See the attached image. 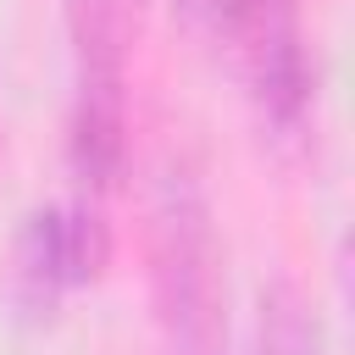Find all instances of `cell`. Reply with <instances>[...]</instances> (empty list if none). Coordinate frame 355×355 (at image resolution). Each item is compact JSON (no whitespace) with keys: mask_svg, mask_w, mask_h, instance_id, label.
<instances>
[{"mask_svg":"<svg viewBox=\"0 0 355 355\" xmlns=\"http://www.w3.org/2000/svg\"><path fill=\"white\" fill-rule=\"evenodd\" d=\"M150 261L172 355H222V250L205 183L189 161H166L155 178Z\"/></svg>","mask_w":355,"mask_h":355,"instance_id":"cell-1","label":"cell"},{"mask_svg":"<svg viewBox=\"0 0 355 355\" xmlns=\"http://www.w3.org/2000/svg\"><path fill=\"white\" fill-rule=\"evenodd\" d=\"M72 33V122L67 155L83 189H111L128 150V55L139 0H67Z\"/></svg>","mask_w":355,"mask_h":355,"instance_id":"cell-2","label":"cell"},{"mask_svg":"<svg viewBox=\"0 0 355 355\" xmlns=\"http://www.w3.org/2000/svg\"><path fill=\"white\" fill-rule=\"evenodd\" d=\"M105 222L89 200H61V205H44L22 222V239H17V283L33 305H50L61 288H78L89 283L100 266H105Z\"/></svg>","mask_w":355,"mask_h":355,"instance_id":"cell-3","label":"cell"},{"mask_svg":"<svg viewBox=\"0 0 355 355\" xmlns=\"http://www.w3.org/2000/svg\"><path fill=\"white\" fill-rule=\"evenodd\" d=\"M261 355H322V327L288 283L266 288L261 300Z\"/></svg>","mask_w":355,"mask_h":355,"instance_id":"cell-4","label":"cell"},{"mask_svg":"<svg viewBox=\"0 0 355 355\" xmlns=\"http://www.w3.org/2000/svg\"><path fill=\"white\" fill-rule=\"evenodd\" d=\"M244 6H250V0H189V11H194L211 33H222V39H227V33H233V22L244 17Z\"/></svg>","mask_w":355,"mask_h":355,"instance_id":"cell-5","label":"cell"}]
</instances>
